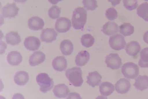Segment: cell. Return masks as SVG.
<instances>
[{
  "label": "cell",
  "mask_w": 148,
  "mask_h": 99,
  "mask_svg": "<svg viewBox=\"0 0 148 99\" xmlns=\"http://www.w3.org/2000/svg\"><path fill=\"white\" fill-rule=\"evenodd\" d=\"M48 1L52 5H56L58 3L61 2V1H62L63 0H48Z\"/></svg>",
  "instance_id": "obj_37"
},
{
  "label": "cell",
  "mask_w": 148,
  "mask_h": 99,
  "mask_svg": "<svg viewBox=\"0 0 148 99\" xmlns=\"http://www.w3.org/2000/svg\"><path fill=\"white\" fill-rule=\"evenodd\" d=\"M105 63L107 67L112 70L120 69L123 64L121 58L117 53H111L107 56Z\"/></svg>",
  "instance_id": "obj_6"
},
{
  "label": "cell",
  "mask_w": 148,
  "mask_h": 99,
  "mask_svg": "<svg viewBox=\"0 0 148 99\" xmlns=\"http://www.w3.org/2000/svg\"><path fill=\"white\" fill-rule=\"evenodd\" d=\"M69 88L65 84H59L54 86L53 90L54 96L59 98H64L68 95Z\"/></svg>",
  "instance_id": "obj_18"
},
{
  "label": "cell",
  "mask_w": 148,
  "mask_h": 99,
  "mask_svg": "<svg viewBox=\"0 0 148 99\" xmlns=\"http://www.w3.org/2000/svg\"><path fill=\"white\" fill-rule=\"evenodd\" d=\"M134 86L138 90L143 91L148 88V76H139L135 79Z\"/></svg>",
  "instance_id": "obj_23"
},
{
  "label": "cell",
  "mask_w": 148,
  "mask_h": 99,
  "mask_svg": "<svg viewBox=\"0 0 148 99\" xmlns=\"http://www.w3.org/2000/svg\"><path fill=\"white\" fill-rule=\"evenodd\" d=\"M86 78L87 83L91 87H95L96 86L99 85L102 76L98 72L94 71L89 72Z\"/></svg>",
  "instance_id": "obj_17"
},
{
  "label": "cell",
  "mask_w": 148,
  "mask_h": 99,
  "mask_svg": "<svg viewBox=\"0 0 148 99\" xmlns=\"http://www.w3.org/2000/svg\"><path fill=\"white\" fill-rule=\"evenodd\" d=\"M121 72L123 76L127 79H134L139 74V68L136 64L127 62L123 65Z\"/></svg>",
  "instance_id": "obj_4"
},
{
  "label": "cell",
  "mask_w": 148,
  "mask_h": 99,
  "mask_svg": "<svg viewBox=\"0 0 148 99\" xmlns=\"http://www.w3.org/2000/svg\"><path fill=\"white\" fill-rule=\"evenodd\" d=\"M145 1H148V0H144Z\"/></svg>",
  "instance_id": "obj_39"
},
{
  "label": "cell",
  "mask_w": 148,
  "mask_h": 99,
  "mask_svg": "<svg viewBox=\"0 0 148 99\" xmlns=\"http://www.w3.org/2000/svg\"><path fill=\"white\" fill-rule=\"evenodd\" d=\"M123 5L128 10H134L138 6V0H123Z\"/></svg>",
  "instance_id": "obj_31"
},
{
  "label": "cell",
  "mask_w": 148,
  "mask_h": 99,
  "mask_svg": "<svg viewBox=\"0 0 148 99\" xmlns=\"http://www.w3.org/2000/svg\"><path fill=\"white\" fill-rule=\"evenodd\" d=\"M28 25L32 30H42L44 28L45 22L42 19L38 16H33L29 19L28 21Z\"/></svg>",
  "instance_id": "obj_13"
},
{
  "label": "cell",
  "mask_w": 148,
  "mask_h": 99,
  "mask_svg": "<svg viewBox=\"0 0 148 99\" xmlns=\"http://www.w3.org/2000/svg\"><path fill=\"white\" fill-rule=\"evenodd\" d=\"M5 40L7 44L12 46L18 45L21 42L20 35L18 33L15 32H9L6 34Z\"/></svg>",
  "instance_id": "obj_25"
},
{
  "label": "cell",
  "mask_w": 148,
  "mask_h": 99,
  "mask_svg": "<svg viewBox=\"0 0 148 99\" xmlns=\"http://www.w3.org/2000/svg\"><path fill=\"white\" fill-rule=\"evenodd\" d=\"M83 3L86 10L92 11L98 7L96 0H83Z\"/></svg>",
  "instance_id": "obj_32"
},
{
  "label": "cell",
  "mask_w": 148,
  "mask_h": 99,
  "mask_svg": "<svg viewBox=\"0 0 148 99\" xmlns=\"http://www.w3.org/2000/svg\"><path fill=\"white\" fill-rule=\"evenodd\" d=\"M87 20V11L84 8L78 7L73 12L72 26L76 30H83Z\"/></svg>",
  "instance_id": "obj_1"
},
{
  "label": "cell",
  "mask_w": 148,
  "mask_h": 99,
  "mask_svg": "<svg viewBox=\"0 0 148 99\" xmlns=\"http://www.w3.org/2000/svg\"><path fill=\"white\" fill-rule=\"evenodd\" d=\"M19 9L15 3H8L2 9V15L4 18H12L16 16Z\"/></svg>",
  "instance_id": "obj_8"
},
{
  "label": "cell",
  "mask_w": 148,
  "mask_h": 99,
  "mask_svg": "<svg viewBox=\"0 0 148 99\" xmlns=\"http://www.w3.org/2000/svg\"><path fill=\"white\" fill-rule=\"evenodd\" d=\"M81 44L86 48L91 47L95 42V39L91 34H84L81 38Z\"/></svg>",
  "instance_id": "obj_29"
},
{
  "label": "cell",
  "mask_w": 148,
  "mask_h": 99,
  "mask_svg": "<svg viewBox=\"0 0 148 99\" xmlns=\"http://www.w3.org/2000/svg\"><path fill=\"white\" fill-rule=\"evenodd\" d=\"M24 45L27 50L31 51L38 50L40 46V42L37 37L30 36L25 39Z\"/></svg>",
  "instance_id": "obj_9"
},
{
  "label": "cell",
  "mask_w": 148,
  "mask_h": 99,
  "mask_svg": "<svg viewBox=\"0 0 148 99\" xmlns=\"http://www.w3.org/2000/svg\"><path fill=\"white\" fill-rule=\"evenodd\" d=\"M121 1V0H108V2L111 3L113 7H114L119 5Z\"/></svg>",
  "instance_id": "obj_35"
},
{
  "label": "cell",
  "mask_w": 148,
  "mask_h": 99,
  "mask_svg": "<svg viewBox=\"0 0 148 99\" xmlns=\"http://www.w3.org/2000/svg\"><path fill=\"white\" fill-rule=\"evenodd\" d=\"M37 83L40 86V90L42 92L46 93L51 90L54 86L52 79L46 73H40L36 77Z\"/></svg>",
  "instance_id": "obj_3"
},
{
  "label": "cell",
  "mask_w": 148,
  "mask_h": 99,
  "mask_svg": "<svg viewBox=\"0 0 148 99\" xmlns=\"http://www.w3.org/2000/svg\"><path fill=\"white\" fill-rule=\"evenodd\" d=\"M138 65L141 68H148V47L144 48L140 52Z\"/></svg>",
  "instance_id": "obj_28"
},
{
  "label": "cell",
  "mask_w": 148,
  "mask_h": 99,
  "mask_svg": "<svg viewBox=\"0 0 148 99\" xmlns=\"http://www.w3.org/2000/svg\"><path fill=\"white\" fill-rule=\"evenodd\" d=\"M68 99L69 98H71V99H74V98H79V99H81V97L79 96V94L77 93H72L69 94L68 97L67 98Z\"/></svg>",
  "instance_id": "obj_34"
},
{
  "label": "cell",
  "mask_w": 148,
  "mask_h": 99,
  "mask_svg": "<svg viewBox=\"0 0 148 99\" xmlns=\"http://www.w3.org/2000/svg\"><path fill=\"white\" fill-rule=\"evenodd\" d=\"M120 33L125 37L130 36L134 32V28L131 24L129 23H124L119 27Z\"/></svg>",
  "instance_id": "obj_26"
},
{
  "label": "cell",
  "mask_w": 148,
  "mask_h": 99,
  "mask_svg": "<svg viewBox=\"0 0 148 99\" xmlns=\"http://www.w3.org/2000/svg\"><path fill=\"white\" fill-rule=\"evenodd\" d=\"M110 46L114 51H119L123 49L126 44L125 37L121 34H116L110 38Z\"/></svg>",
  "instance_id": "obj_5"
},
{
  "label": "cell",
  "mask_w": 148,
  "mask_h": 99,
  "mask_svg": "<svg viewBox=\"0 0 148 99\" xmlns=\"http://www.w3.org/2000/svg\"><path fill=\"white\" fill-rule=\"evenodd\" d=\"M118 15V12L114 8H110L105 12V16L107 18L111 21H113L116 19Z\"/></svg>",
  "instance_id": "obj_33"
},
{
  "label": "cell",
  "mask_w": 148,
  "mask_h": 99,
  "mask_svg": "<svg viewBox=\"0 0 148 99\" xmlns=\"http://www.w3.org/2000/svg\"><path fill=\"white\" fill-rule=\"evenodd\" d=\"M137 15L143 19L145 21L148 22V3L147 2L142 3L137 10Z\"/></svg>",
  "instance_id": "obj_27"
},
{
  "label": "cell",
  "mask_w": 148,
  "mask_h": 99,
  "mask_svg": "<svg viewBox=\"0 0 148 99\" xmlns=\"http://www.w3.org/2000/svg\"><path fill=\"white\" fill-rule=\"evenodd\" d=\"M119 26L114 22H106L103 26L102 31L103 33L107 36H113L119 32Z\"/></svg>",
  "instance_id": "obj_15"
},
{
  "label": "cell",
  "mask_w": 148,
  "mask_h": 99,
  "mask_svg": "<svg viewBox=\"0 0 148 99\" xmlns=\"http://www.w3.org/2000/svg\"><path fill=\"white\" fill-rule=\"evenodd\" d=\"M143 40L146 44H148V31L143 36Z\"/></svg>",
  "instance_id": "obj_36"
},
{
  "label": "cell",
  "mask_w": 148,
  "mask_h": 99,
  "mask_svg": "<svg viewBox=\"0 0 148 99\" xmlns=\"http://www.w3.org/2000/svg\"><path fill=\"white\" fill-rule=\"evenodd\" d=\"M65 76L68 81L75 87H78L82 85L84 79L82 77L83 72L81 68L75 67L68 69L66 72Z\"/></svg>",
  "instance_id": "obj_2"
},
{
  "label": "cell",
  "mask_w": 148,
  "mask_h": 99,
  "mask_svg": "<svg viewBox=\"0 0 148 99\" xmlns=\"http://www.w3.org/2000/svg\"><path fill=\"white\" fill-rule=\"evenodd\" d=\"M114 84L111 82L108 81L102 82L99 86L100 93L102 96L107 97L114 92Z\"/></svg>",
  "instance_id": "obj_22"
},
{
  "label": "cell",
  "mask_w": 148,
  "mask_h": 99,
  "mask_svg": "<svg viewBox=\"0 0 148 99\" xmlns=\"http://www.w3.org/2000/svg\"><path fill=\"white\" fill-rule=\"evenodd\" d=\"M90 59V54L88 51H81L76 56L75 63L78 67H83L88 63Z\"/></svg>",
  "instance_id": "obj_19"
},
{
  "label": "cell",
  "mask_w": 148,
  "mask_h": 99,
  "mask_svg": "<svg viewBox=\"0 0 148 99\" xmlns=\"http://www.w3.org/2000/svg\"><path fill=\"white\" fill-rule=\"evenodd\" d=\"M29 79L28 72L25 71H19L16 72L14 77L15 83L19 86L25 85L28 82Z\"/></svg>",
  "instance_id": "obj_21"
},
{
  "label": "cell",
  "mask_w": 148,
  "mask_h": 99,
  "mask_svg": "<svg viewBox=\"0 0 148 99\" xmlns=\"http://www.w3.org/2000/svg\"><path fill=\"white\" fill-rule=\"evenodd\" d=\"M60 49L62 53L64 55H70L73 52L74 45L71 40H64L61 42Z\"/></svg>",
  "instance_id": "obj_24"
},
{
  "label": "cell",
  "mask_w": 148,
  "mask_h": 99,
  "mask_svg": "<svg viewBox=\"0 0 148 99\" xmlns=\"http://www.w3.org/2000/svg\"><path fill=\"white\" fill-rule=\"evenodd\" d=\"M14 1L17 3H25L27 2L28 0H14Z\"/></svg>",
  "instance_id": "obj_38"
},
{
  "label": "cell",
  "mask_w": 148,
  "mask_h": 99,
  "mask_svg": "<svg viewBox=\"0 0 148 99\" xmlns=\"http://www.w3.org/2000/svg\"><path fill=\"white\" fill-rule=\"evenodd\" d=\"M53 69L57 72L65 71L67 67V61L64 56H57L52 62Z\"/></svg>",
  "instance_id": "obj_14"
},
{
  "label": "cell",
  "mask_w": 148,
  "mask_h": 99,
  "mask_svg": "<svg viewBox=\"0 0 148 99\" xmlns=\"http://www.w3.org/2000/svg\"><path fill=\"white\" fill-rule=\"evenodd\" d=\"M141 46L139 42L136 41L130 42L128 44H126L125 47V50L127 54L131 56H136L137 54L140 52Z\"/></svg>",
  "instance_id": "obj_16"
},
{
  "label": "cell",
  "mask_w": 148,
  "mask_h": 99,
  "mask_svg": "<svg viewBox=\"0 0 148 99\" xmlns=\"http://www.w3.org/2000/svg\"><path fill=\"white\" fill-rule=\"evenodd\" d=\"M57 33L53 28H47L42 32L40 39L42 42L51 43L57 39Z\"/></svg>",
  "instance_id": "obj_10"
},
{
  "label": "cell",
  "mask_w": 148,
  "mask_h": 99,
  "mask_svg": "<svg viewBox=\"0 0 148 99\" xmlns=\"http://www.w3.org/2000/svg\"><path fill=\"white\" fill-rule=\"evenodd\" d=\"M7 61L12 66H18L22 61V56L20 52L12 51L7 55Z\"/></svg>",
  "instance_id": "obj_20"
},
{
  "label": "cell",
  "mask_w": 148,
  "mask_h": 99,
  "mask_svg": "<svg viewBox=\"0 0 148 99\" xmlns=\"http://www.w3.org/2000/svg\"><path fill=\"white\" fill-rule=\"evenodd\" d=\"M71 27V21L65 17H60L56 21L55 28L56 31L60 33H66Z\"/></svg>",
  "instance_id": "obj_7"
},
{
  "label": "cell",
  "mask_w": 148,
  "mask_h": 99,
  "mask_svg": "<svg viewBox=\"0 0 148 99\" xmlns=\"http://www.w3.org/2000/svg\"><path fill=\"white\" fill-rule=\"evenodd\" d=\"M130 87V82L125 79H121L115 84L116 90L119 94H124L128 92Z\"/></svg>",
  "instance_id": "obj_11"
},
{
  "label": "cell",
  "mask_w": 148,
  "mask_h": 99,
  "mask_svg": "<svg viewBox=\"0 0 148 99\" xmlns=\"http://www.w3.org/2000/svg\"><path fill=\"white\" fill-rule=\"evenodd\" d=\"M61 9L57 5H53L49 9L48 14L49 16L52 19L59 18L60 15Z\"/></svg>",
  "instance_id": "obj_30"
},
{
  "label": "cell",
  "mask_w": 148,
  "mask_h": 99,
  "mask_svg": "<svg viewBox=\"0 0 148 99\" xmlns=\"http://www.w3.org/2000/svg\"><path fill=\"white\" fill-rule=\"evenodd\" d=\"M45 60H46L45 54L40 51H37L34 52L30 56L29 60V63L31 66L35 67L44 62Z\"/></svg>",
  "instance_id": "obj_12"
}]
</instances>
